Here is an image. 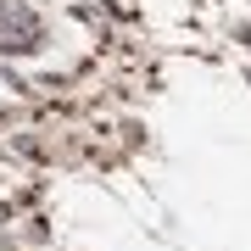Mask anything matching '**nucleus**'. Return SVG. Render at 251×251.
I'll list each match as a JSON object with an SVG mask.
<instances>
[{
  "label": "nucleus",
  "instance_id": "nucleus-1",
  "mask_svg": "<svg viewBox=\"0 0 251 251\" xmlns=\"http://www.w3.org/2000/svg\"><path fill=\"white\" fill-rule=\"evenodd\" d=\"M45 45V23L23 0H0V56H28Z\"/></svg>",
  "mask_w": 251,
  "mask_h": 251
}]
</instances>
